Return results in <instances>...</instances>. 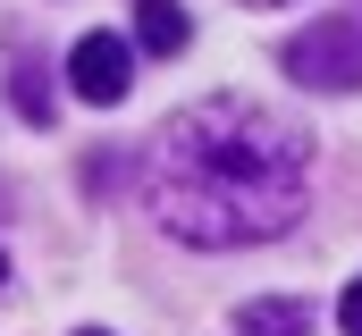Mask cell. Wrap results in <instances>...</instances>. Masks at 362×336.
<instances>
[{"mask_svg":"<svg viewBox=\"0 0 362 336\" xmlns=\"http://www.w3.org/2000/svg\"><path fill=\"white\" fill-rule=\"evenodd\" d=\"M303 176H312V143L278 109L219 92V101L177 109L152 135V152H144V202H152V219L177 244L236 252V244H262L278 227H295Z\"/></svg>","mask_w":362,"mask_h":336,"instance_id":"obj_1","label":"cell"},{"mask_svg":"<svg viewBox=\"0 0 362 336\" xmlns=\"http://www.w3.org/2000/svg\"><path fill=\"white\" fill-rule=\"evenodd\" d=\"M278 68H286L295 84H312V92H354V84H362V25H354V17L303 25V34L278 51Z\"/></svg>","mask_w":362,"mask_h":336,"instance_id":"obj_2","label":"cell"},{"mask_svg":"<svg viewBox=\"0 0 362 336\" xmlns=\"http://www.w3.org/2000/svg\"><path fill=\"white\" fill-rule=\"evenodd\" d=\"M68 84H76V101H93V109L127 101V84H135V59H127V42H118V34H85V42L68 51Z\"/></svg>","mask_w":362,"mask_h":336,"instance_id":"obj_3","label":"cell"},{"mask_svg":"<svg viewBox=\"0 0 362 336\" xmlns=\"http://www.w3.org/2000/svg\"><path fill=\"white\" fill-rule=\"evenodd\" d=\"M135 34H144V51H152V59H177L194 25H185L177 0H135Z\"/></svg>","mask_w":362,"mask_h":336,"instance_id":"obj_4","label":"cell"},{"mask_svg":"<svg viewBox=\"0 0 362 336\" xmlns=\"http://www.w3.org/2000/svg\"><path fill=\"white\" fill-rule=\"evenodd\" d=\"M236 336H312V311L295 294H270V303H245L236 311Z\"/></svg>","mask_w":362,"mask_h":336,"instance_id":"obj_5","label":"cell"},{"mask_svg":"<svg viewBox=\"0 0 362 336\" xmlns=\"http://www.w3.org/2000/svg\"><path fill=\"white\" fill-rule=\"evenodd\" d=\"M8 101H17V109H25L34 126L51 118V92H42V68H34V59H17V76H8Z\"/></svg>","mask_w":362,"mask_h":336,"instance_id":"obj_6","label":"cell"},{"mask_svg":"<svg viewBox=\"0 0 362 336\" xmlns=\"http://www.w3.org/2000/svg\"><path fill=\"white\" fill-rule=\"evenodd\" d=\"M337 328H346V336H362V277L337 294Z\"/></svg>","mask_w":362,"mask_h":336,"instance_id":"obj_7","label":"cell"},{"mask_svg":"<svg viewBox=\"0 0 362 336\" xmlns=\"http://www.w3.org/2000/svg\"><path fill=\"white\" fill-rule=\"evenodd\" d=\"M245 8H278V0H245Z\"/></svg>","mask_w":362,"mask_h":336,"instance_id":"obj_8","label":"cell"},{"mask_svg":"<svg viewBox=\"0 0 362 336\" xmlns=\"http://www.w3.org/2000/svg\"><path fill=\"white\" fill-rule=\"evenodd\" d=\"M76 336H110V328H76Z\"/></svg>","mask_w":362,"mask_h":336,"instance_id":"obj_9","label":"cell"},{"mask_svg":"<svg viewBox=\"0 0 362 336\" xmlns=\"http://www.w3.org/2000/svg\"><path fill=\"white\" fill-rule=\"evenodd\" d=\"M0 286H8V260H0Z\"/></svg>","mask_w":362,"mask_h":336,"instance_id":"obj_10","label":"cell"}]
</instances>
